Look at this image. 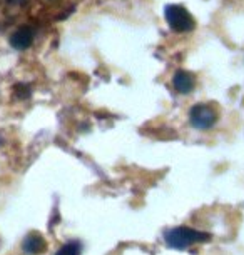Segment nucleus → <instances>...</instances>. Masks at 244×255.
<instances>
[{
	"label": "nucleus",
	"mask_w": 244,
	"mask_h": 255,
	"mask_svg": "<svg viewBox=\"0 0 244 255\" xmlns=\"http://www.w3.org/2000/svg\"><path fill=\"white\" fill-rule=\"evenodd\" d=\"M189 117H191V124H193L196 128L206 130V128H209L214 125V122H216V119H218V114L211 105L198 104L191 109Z\"/></svg>",
	"instance_id": "nucleus-4"
},
{
	"label": "nucleus",
	"mask_w": 244,
	"mask_h": 255,
	"mask_svg": "<svg viewBox=\"0 0 244 255\" xmlns=\"http://www.w3.org/2000/svg\"><path fill=\"white\" fill-rule=\"evenodd\" d=\"M35 32L30 25H23L20 28H17L10 37V45L17 50H25L32 45Z\"/></svg>",
	"instance_id": "nucleus-5"
},
{
	"label": "nucleus",
	"mask_w": 244,
	"mask_h": 255,
	"mask_svg": "<svg viewBox=\"0 0 244 255\" xmlns=\"http://www.w3.org/2000/svg\"><path fill=\"white\" fill-rule=\"evenodd\" d=\"M45 249H47V244H45L44 237L37 232L28 234L25 237V240H23V250H25V254H28V255L44 254Z\"/></svg>",
	"instance_id": "nucleus-6"
},
{
	"label": "nucleus",
	"mask_w": 244,
	"mask_h": 255,
	"mask_svg": "<svg viewBox=\"0 0 244 255\" xmlns=\"http://www.w3.org/2000/svg\"><path fill=\"white\" fill-rule=\"evenodd\" d=\"M194 77L189 74V72H186V70H179V72H176V75H174V87L178 92L181 94H189L191 90L194 89Z\"/></svg>",
	"instance_id": "nucleus-7"
},
{
	"label": "nucleus",
	"mask_w": 244,
	"mask_h": 255,
	"mask_svg": "<svg viewBox=\"0 0 244 255\" xmlns=\"http://www.w3.org/2000/svg\"><path fill=\"white\" fill-rule=\"evenodd\" d=\"M55 255H80V244L79 242H69L65 245H62L59 249V252Z\"/></svg>",
	"instance_id": "nucleus-8"
},
{
	"label": "nucleus",
	"mask_w": 244,
	"mask_h": 255,
	"mask_svg": "<svg viewBox=\"0 0 244 255\" xmlns=\"http://www.w3.org/2000/svg\"><path fill=\"white\" fill-rule=\"evenodd\" d=\"M206 240H209V234L199 232V230H194L189 227L172 229L166 234V244L174 249H186L193 244L206 242Z\"/></svg>",
	"instance_id": "nucleus-1"
},
{
	"label": "nucleus",
	"mask_w": 244,
	"mask_h": 255,
	"mask_svg": "<svg viewBox=\"0 0 244 255\" xmlns=\"http://www.w3.org/2000/svg\"><path fill=\"white\" fill-rule=\"evenodd\" d=\"M166 20L169 27L176 32H189L194 28V18L186 8L179 5L166 7Z\"/></svg>",
	"instance_id": "nucleus-3"
},
{
	"label": "nucleus",
	"mask_w": 244,
	"mask_h": 255,
	"mask_svg": "<svg viewBox=\"0 0 244 255\" xmlns=\"http://www.w3.org/2000/svg\"><path fill=\"white\" fill-rule=\"evenodd\" d=\"M30 5V0H0V32L10 28Z\"/></svg>",
	"instance_id": "nucleus-2"
}]
</instances>
